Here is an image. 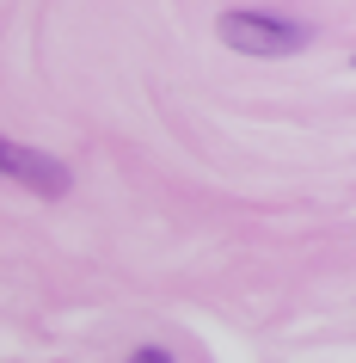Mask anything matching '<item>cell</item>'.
I'll return each instance as SVG.
<instances>
[{
	"label": "cell",
	"instance_id": "cell-3",
	"mask_svg": "<svg viewBox=\"0 0 356 363\" xmlns=\"http://www.w3.org/2000/svg\"><path fill=\"white\" fill-rule=\"evenodd\" d=\"M130 363H172V351H166V345H142Z\"/></svg>",
	"mask_w": 356,
	"mask_h": 363
},
{
	"label": "cell",
	"instance_id": "cell-2",
	"mask_svg": "<svg viewBox=\"0 0 356 363\" xmlns=\"http://www.w3.org/2000/svg\"><path fill=\"white\" fill-rule=\"evenodd\" d=\"M0 172H6V179H19L25 191H38V197H62L68 185H74V172L62 167L56 154L25 148V142H6V135H0Z\"/></svg>",
	"mask_w": 356,
	"mask_h": 363
},
{
	"label": "cell",
	"instance_id": "cell-1",
	"mask_svg": "<svg viewBox=\"0 0 356 363\" xmlns=\"http://www.w3.org/2000/svg\"><path fill=\"white\" fill-rule=\"evenodd\" d=\"M215 31L240 56H295V50H307V25L270 19V13H222Z\"/></svg>",
	"mask_w": 356,
	"mask_h": 363
}]
</instances>
